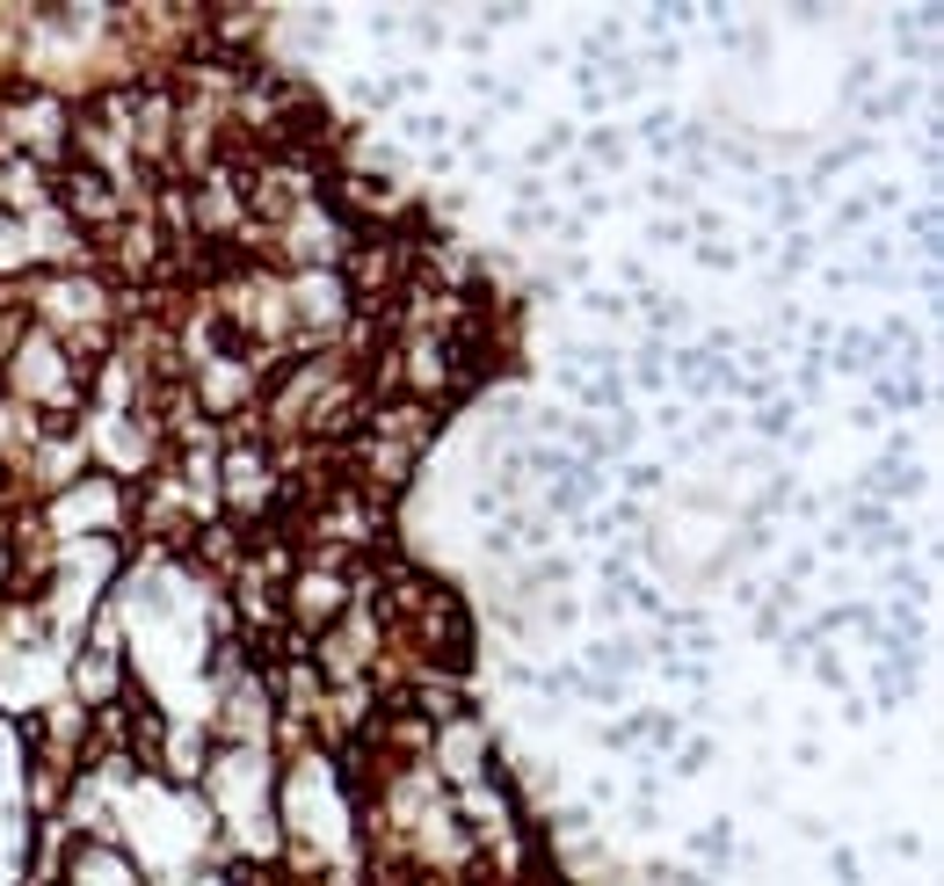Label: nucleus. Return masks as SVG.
<instances>
[{"instance_id":"nucleus-13","label":"nucleus","mask_w":944,"mask_h":886,"mask_svg":"<svg viewBox=\"0 0 944 886\" xmlns=\"http://www.w3.org/2000/svg\"><path fill=\"white\" fill-rule=\"evenodd\" d=\"M596 748H603V756H632V764H640V705H632L625 719H611V727H596Z\"/></svg>"},{"instance_id":"nucleus-30","label":"nucleus","mask_w":944,"mask_h":886,"mask_svg":"<svg viewBox=\"0 0 944 886\" xmlns=\"http://www.w3.org/2000/svg\"><path fill=\"white\" fill-rule=\"evenodd\" d=\"M415 36H421V44H429V52H437V44H443V15H437V8H421V15H415Z\"/></svg>"},{"instance_id":"nucleus-28","label":"nucleus","mask_w":944,"mask_h":886,"mask_svg":"<svg viewBox=\"0 0 944 886\" xmlns=\"http://www.w3.org/2000/svg\"><path fill=\"white\" fill-rule=\"evenodd\" d=\"M887 851L901 857V865H923V857H930V835H923V829H901V835L887 843Z\"/></svg>"},{"instance_id":"nucleus-21","label":"nucleus","mask_w":944,"mask_h":886,"mask_svg":"<svg viewBox=\"0 0 944 886\" xmlns=\"http://www.w3.org/2000/svg\"><path fill=\"white\" fill-rule=\"evenodd\" d=\"M581 697H589V705H603V713H618V705H625V676H589V669H581Z\"/></svg>"},{"instance_id":"nucleus-9","label":"nucleus","mask_w":944,"mask_h":886,"mask_svg":"<svg viewBox=\"0 0 944 886\" xmlns=\"http://www.w3.org/2000/svg\"><path fill=\"white\" fill-rule=\"evenodd\" d=\"M734 851H741L734 821H705V829L690 835V857H698L705 872H727V865H734Z\"/></svg>"},{"instance_id":"nucleus-34","label":"nucleus","mask_w":944,"mask_h":886,"mask_svg":"<svg viewBox=\"0 0 944 886\" xmlns=\"http://www.w3.org/2000/svg\"><path fill=\"white\" fill-rule=\"evenodd\" d=\"M625 821H632V829H662V814H654V800H632V814H625Z\"/></svg>"},{"instance_id":"nucleus-23","label":"nucleus","mask_w":944,"mask_h":886,"mask_svg":"<svg viewBox=\"0 0 944 886\" xmlns=\"http://www.w3.org/2000/svg\"><path fill=\"white\" fill-rule=\"evenodd\" d=\"M828 879L836 886H865V857H857L850 843H836V851H828Z\"/></svg>"},{"instance_id":"nucleus-4","label":"nucleus","mask_w":944,"mask_h":886,"mask_svg":"<svg viewBox=\"0 0 944 886\" xmlns=\"http://www.w3.org/2000/svg\"><path fill=\"white\" fill-rule=\"evenodd\" d=\"M73 697L81 705H117V647H81V661H73Z\"/></svg>"},{"instance_id":"nucleus-6","label":"nucleus","mask_w":944,"mask_h":886,"mask_svg":"<svg viewBox=\"0 0 944 886\" xmlns=\"http://www.w3.org/2000/svg\"><path fill=\"white\" fill-rule=\"evenodd\" d=\"M581 168L603 182V174H625L632 168V131L625 124H589L581 131Z\"/></svg>"},{"instance_id":"nucleus-3","label":"nucleus","mask_w":944,"mask_h":886,"mask_svg":"<svg viewBox=\"0 0 944 886\" xmlns=\"http://www.w3.org/2000/svg\"><path fill=\"white\" fill-rule=\"evenodd\" d=\"M879 393V415H893V421H909V415H923L930 407V364H887L879 378H865Z\"/></svg>"},{"instance_id":"nucleus-27","label":"nucleus","mask_w":944,"mask_h":886,"mask_svg":"<svg viewBox=\"0 0 944 886\" xmlns=\"http://www.w3.org/2000/svg\"><path fill=\"white\" fill-rule=\"evenodd\" d=\"M575 626H581L575 596H545V632H575Z\"/></svg>"},{"instance_id":"nucleus-5","label":"nucleus","mask_w":944,"mask_h":886,"mask_svg":"<svg viewBox=\"0 0 944 886\" xmlns=\"http://www.w3.org/2000/svg\"><path fill=\"white\" fill-rule=\"evenodd\" d=\"M828 371H836V378H879V371H887V349L872 342V328H836Z\"/></svg>"},{"instance_id":"nucleus-26","label":"nucleus","mask_w":944,"mask_h":886,"mask_svg":"<svg viewBox=\"0 0 944 886\" xmlns=\"http://www.w3.org/2000/svg\"><path fill=\"white\" fill-rule=\"evenodd\" d=\"M647 247H654V255H668V247H690V226H683V218H654V226H647Z\"/></svg>"},{"instance_id":"nucleus-18","label":"nucleus","mask_w":944,"mask_h":886,"mask_svg":"<svg viewBox=\"0 0 944 886\" xmlns=\"http://www.w3.org/2000/svg\"><path fill=\"white\" fill-rule=\"evenodd\" d=\"M712 756H719V748L705 741V734H683V748L668 756V764H676V778H705V770H712Z\"/></svg>"},{"instance_id":"nucleus-2","label":"nucleus","mask_w":944,"mask_h":886,"mask_svg":"<svg viewBox=\"0 0 944 886\" xmlns=\"http://www.w3.org/2000/svg\"><path fill=\"white\" fill-rule=\"evenodd\" d=\"M356 604V589H350V574H334V567H291V581H283V626H298L305 640H320V632L342 618V610Z\"/></svg>"},{"instance_id":"nucleus-25","label":"nucleus","mask_w":944,"mask_h":886,"mask_svg":"<svg viewBox=\"0 0 944 886\" xmlns=\"http://www.w3.org/2000/svg\"><path fill=\"white\" fill-rule=\"evenodd\" d=\"M596 814L589 807H553V821H545V835H589Z\"/></svg>"},{"instance_id":"nucleus-31","label":"nucleus","mask_w":944,"mask_h":886,"mask_svg":"<svg viewBox=\"0 0 944 886\" xmlns=\"http://www.w3.org/2000/svg\"><path fill=\"white\" fill-rule=\"evenodd\" d=\"M487 103H494V109H508V117H516V109H530V95H524V87H494Z\"/></svg>"},{"instance_id":"nucleus-14","label":"nucleus","mask_w":944,"mask_h":886,"mask_svg":"<svg viewBox=\"0 0 944 886\" xmlns=\"http://www.w3.org/2000/svg\"><path fill=\"white\" fill-rule=\"evenodd\" d=\"M690 261H698L705 277H734V269H741V247H734V241H690Z\"/></svg>"},{"instance_id":"nucleus-12","label":"nucleus","mask_w":944,"mask_h":886,"mask_svg":"<svg viewBox=\"0 0 944 886\" xmlns=\"http://www.w3.org/2000/svg\"><path fill=\"white\" fill-rule=\"evenodd\" d=\"M792 429H800V407H792V393H777V401L755 407V444H792Z\"/></svg>"},{"instance_id":"nucleus-32","label":"nucleus","mask_w":944,"mask_h":886,"mask_svg":"<svg viewBox=\"0 0 944 886\" xmlns=\"http://www.w3.org/2000/svg\"><path fill=\"white\" fill-rule=\"evenodd\" d=\"M850 421H857V429H887V415H879L872 401H857V407H850Z\"/></svg>"},{"instance_id":"nucleus-8","label":"nucleus","mask_w":944,"mask_h":886,"mask_svg":"<svg viewBox=\"0 0 944 886\" xmlns=\"http://www.w3.org/2000/svg\"><path fill=\"white\" fill-rule=\"evenodd\" d=\"M632 313L647 320V342H668V334H676V328H690V298L647 291V298H632Z\"/></svg>"},{"instance_id":"nucleus-24","label":"nucleus","mask_w":944,"mask_h":886,"mask_svg":"<svg viewBox=\"0 0 944 886\" xmlns=\"http://www.w3.org/2000/svg\"><path fill=\"white\" fill-rule=\"evenodd\" d=\"M640 190H647V204H676V211H683V204H690V190H683L676 174H662V168H654V174H647V182H640Z\"/></svg>"},{"instance_id":"nucleus-1","label":"nucleus","mask_w":944,"mask_h":886,"mask_svg":"<svg viewBox=\"0 0 944 886\" xmlns=\"http://www.w3.org/2000/svg\"><path fill=\"white\" fill-rule=\"evenodd\" d=\"M52 196H58V211H66L88 241H103L124 211H131V204H124V182L109 168H95V160H66V168L52 174Z\"/></svg>"},{"instance_id":"nucleus-33","label":"nucleus","mask_w":944,"mask_h":886,"mask_svg":"<svg viewBox=\"0 0 944 886\" xmlns=\"http://www.w3.org/2000/svg\"><path fill=\"white\" fill-rule=\"evenodd\" d=\"M734 604L755 610V604H763V581H749V574H741V581H734Z\"/></svg>"},{"instance_id":"nucleus-17","label":"nucleus","mask_w":944,"mask_h":886,"mask_svg":"<svg viewBox=\"0 0 944 886\" xmlns=\"http://www.w3.org/2000/svg\"><path fill=\"white\" fill-rule=\"evenodd\" d=\"M581 306H589L603 328H625V320H632V298H625V291H603V284H589V291H581Z\"/></svg>"},{"instance_id":"nucleus-22","label":"nucleus","mask_w":944,"mask_h":886,"mask_svg":"<svg viewBox=\"0 0 944 886\" xmlns=\"http://www.w3.org/2000/svg\"><path fill=\"white\" fill-rule=\"evenodd\" d=\"M662 480H668L662 466H625V472H618V487H625V502H647V494H654Z\"/></svg>"},{"instance_id":"nucleus-7","label":"nucleus","mask_w":944,"mask_h":886,"mask_svg":"<svg viewBox=\"0 0 944 886\" xmlns=\"http://www.w3.org/2000/svg\"><path fill=\"white\" fill-rule=\"evenodd\" d=\"M581 669H589V676H640V669H647V640H632V632H611V640H589V654H581Z\"/></svg>"},{"instance_id":"nucleus-11","label":"nucleus","mask_w":944,"mask_h":886,"mask_svg":"<svg viewBox=\"0 0 944 886\" xmlns=\"http://www.w3.org/2000/svg\"><path fill=\"white\" fill-rule=\"evenodd\" d=\"M930 22H937V15H915V22H909V15H893V52L915 58L923 73L937 66V36H930Z\"/></svg>"},{"instance_id":"nucleus-19","label":"nucleus","mask_w":944,"mask_h":886,"mask_svg":"<svg viewBox=\"0 0 944 886\" xmlns=\"http://www.w3.org/2000/svg\"><path fill=\"white\" fill-rule=\"evenodd\" d=\"M400 131H407L415 146H437V139H451V117H437V109H407Z\"/></svg>"},{"instance_id":"nucleus-15","label":"nucleus","mask_w":944,"mask_h":886,"mask_svg":"<svg viewBox=\"0 0 944 886\" xmlns=\"http://www.w3.org/2000/svg\"><path fill=\"white\" fill-rule=\"evenodd\" d=\"M806 661H814V683H828V691H836V697L850 691V676H857V669H850V661H843V647H836V640H828V647H814V654H806Z\"/></svg>"},{"instance_id":"nucleus-20","label":"nucleus","mask_w":944,"mask_h":886,"mask_svg":"<svg viewBox=\"0 0 944 886\" xmlns=\"http://www.w3.org/2000/svg\"><path fill=\"white\" fill-rule=\"evenodd\" d=\"M828 226H836L843 241H850V233H865V226H872V204H865V190L836 196V218H828Z\"/></svg>"},{"instance_id":"nucleus-29","label":"nucleus","mask_w":944,"mask_h":886,"mask_svg":"<svg viewBox=\"0 0 944 886\" xmlns=\"http://www.w3.org/2000/svg\"><path fill=\"white\" fill-rule=\"evenodd\" d=\"M836 705H843V719H850V727H865V719H872V697H865V691H843Z\"/></svg>"},{"instance_id":"nucleus-16","label":"nucleus","mask_w":944,"mask_h":886,"mask_svg":"<svg viewBox=\"0 0 944 886\" xmlns=\"http://www.w3.org/2000/svg\"><path fill=\"white\" fill-rule=\"evenodd\" d=\"M872 87H879V58H872V52L843 58V103H865Z\"/></svg>"},{"instance_id":"nucleus-10","label":"nucleus","mask_w":944,"mask_h":886,"mask_svg":"<svg viewBox=\"0 0 944 886\" xmlns=\"http://www.w3.org/2000/svg\"><path fill=\"white\" fill-rule=\"evenodd\" d=\"M770 269H777V284H792L800 269H814V255H822V241H814V226H800V233H777V247H770Z\"/></svg>"}]
</instances>
